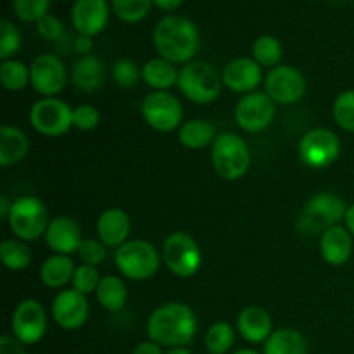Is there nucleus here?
I'll return each instance as SVG.
<instances>
[{"label":"nucleus","instance_id":"17","mask_svg":"<svg viewBox=\"0 0 354 354\" xmlns=\"http://www.w3.org/2000/svg\"><path fill=\"white\" fill-rule=\"evenodd\" d=\"M71 23L78 35L93 38L102 33L109 23V3L107 0H75Z\"/></svg>","mask_w":354,"mask_h":354},{"label":"nucleus","instance_id":"7","mask_svg":"<svg viewBox=\"0 0 354 354\" xmlns=\"http://www.w3.org/2000/svg\"><path fill=\"white\" fill-rule=\"evenodd\" d=\"M7 223L16 239L31 242L45 235L50 220H48L47 207L38 197L23 196L12 201Z\"/></svg>","mask_w":354,"mask_h":354},{"label":"nucleus","instance_id":"46","mask_svg":"<svg viewBox=\"0 0 354 354\" xmlns=\"http://www.w3.org/2000/svg\"><path fill=\"white\" fill-rule=\"evenodd\" d=\"M183 3V0H154V6L162 10H176Z\"/></svg>","mask_w":354,"mask_h":354},{"label":"nucleus","instance_id":"8","mask_svg":"<svg viewBox=\"0 0 354 354\" xmlns=\"http://www.w3.org/2000/svg\"><path fill=\"white\" fill-rule=\"evenodd\" d=\"M162 261L169 272L180 279L196 275L203 263L199 244L185 232H173L162 244Z\"/></svg>","mask_w":354,"mask_h":354},{"label":"nucleus","instance_id":"38","mask_svg":"<svg viewBox=\"0 0 354 354\" xmlns=\"http://www.w3.org/2000/svg\"><path fill=\"white\" fill-rule=\"evenodd\" d=\"M100 273L97 270V266L92 265H82L76 268L75 277H73V289H76L82 294H90L95 292L97 287L100 283Z\"/></svg>","mask_w":354,"mask_h":354},{"label":"nucleus","instance_id":"19","mask_svg":"<svg viewBox=\"0 0 354 354\" xmlns=\"http://www.w3.org/2000/svg\"><path fill=\"white\" fill-rule=\"evenodd\" d=\"M83 241L85 239L82 237V228L69 216H57L50 220L45 232V242L55 254L69 256L78 252Z\"/></svg>","mask_w":354,"mask_h":354},{"label":"nucleus","instance_id":"40","mask_svg":"<svg viewBox=\"0 0 354 354\" xmlns=\"http://www.w3.org/2000/svg\"><path fill=\"white\" fill-rule=\"evenodd\" d=\"M100 123V114L90 104H82V106L73 109V127L82 131L95 130Z\"/></svg>","mask_w":354,"mask_h":354},{"label":"nucleus","instance_id":"48","mask_svg":"<svg viewBox=\"0 0 354 354\" xmlns=\"http://www.w3.org/2000/svg\"><path fill=\"white\" fill-rule=\"evenodd\" d=\"M10 206H12V203H9V199H7L6 196L0 197V216H2L6 221H7V216H9V213H10Z\"/></svg>","mask_w":354,"mask_h":354},{"label":"nucleus","instance_id":"26","mask_svg":"<svg viewBox=\"0 0 354 354\" xmlns=\"http://www.w3.org/2000/svg\"><path fill=\"white\" fill-rule=\"evenodd\" d=\"M178 75L180 71L176 69V64L162 57L151 59L142 68V80L156 92H166L173 85H176Z\"/></svg>","mask_w":354,"mask_h":354},{"label":"nucleus","instance_id":"10","mask_svg":"<svg viewBox=\"0 0 354 354\" xmlns=\"http://www.w3.org/2000/svg\"><path fill=\"white\" fill-rule=\"evenodd\" d=\"M341 154V140L328 128H313L299 142V158L304 166L313 169L328 168Z\"/></svg>","mask_w":354,"mask_h":354},{"label":"nucleus","instance_id":"34","mask_svg":"<svg viewBox=\"0 0 354 354\" xmlns=\"http://www.w3.org/2000/svg\"><path fill=\"white\" fill-rule=\"evenodd\" d=\"M152 3L154 0H111V7L118 19L128 24L140 23L142 19H145L151 12Z\"/></svg>","mask_w":354,"mask_h":354},{"label":"nucleus","instance_id":"49","mask_svg":"<svg viewBox=\"0 0 354 354\" xmlns=\"http://www.w3.org/2000/svg\"><path fill=\"white\" fill-rule=\"evenodd\" d=\"M165 354H192L187 348H171L169 351H166Z\"/></svg>","mask_w":354,"mask_h":354},{"label":"nucleus","instance_id":"12","mask_svg":"<svg viewBox=\"0 0 354 354\" xmlns=\"http://www.w3.org/2000/svg\"><path fill=\"white\" fill-rule=\"evenodd\" d=\"M275 113V100L268 93L251 92L235 106V121L248 133H258L272 124Z\"/></svg>","mask_w":354,"mask_h":354},{"label":"nucleus","instance_id":"31","mask_svg":"<svg viewBox=\"0 0 354 354\" xmlns=\"http://www.w3.org/2000/svg\"><path fill=\"white\" fill-rule=\"evenodd\" d=\"M0 259L10 272H21L31 263V251L26 242L19 239H9L0 244Z\"/></svg>","mask_w":354,"mask_h":354},{"label":"nucleus","instance_id":"16","mask_svg":"<svg viewBox=\"0 0 354 354\" xmlns=\"http://www.w3.org/2000/svg\"><path fill=\"white\" fill-rule=\"evenodd\" d=\"M90 315L85 294L76 289H64L52 301V318L64 330H78L86 324Z\"/></svg>","mask_w":354,"mask_h":354},{"label":"nucleus","instance_id":"2","mask_svg":"<svg viewBox=\"0 0 354 354\" xmlns=\"http://www.w3.org/2000/svg\"><path fill=\"white\" fill-rule=\"evenodd\" d=\"M152 41L159 57L173 64H189L199 50L201 35L189 17L166 16L156 24Z\"/></svg>","mask_w":354,"mask_h":354},{"label":"nucleus","instance_id":"36","mask_svg":"<svg viewBox=\"0 0 354 354\" xmlns=\"http://www.w3.org/2000/svg\"><path fill=\"white\" fill-rule=\"evenodd\" d=\"M52 0H12V10L24 23H37L48 14Z\"/></svg>","mask_w":354,"mask_h":354},{"label":"nucleus","instance_id":"30","mask_svg":"<svg viewBox=\"0 0 354 354\" xmlns=\"http://www.w3.org/2000/svg\"><path fill=\"white\" fill-rule=\"evenodd\" d=\"M283 48L282 44L273 35H261L256 38L252 44V59L258 62L261 68H277L282 61Z\"/></svg>","mask_w":354,"mask_h":354},{"label":"nucleus","instance_id":"50","mask_svg":"<svg viewBox=\"0 0 354 354\" xmlns=\"http://www.w3.org/2000/svg\"><path fill=\"white\" fill-rule=\"evenodd\" d=\"M234 354H259L258 351H254V349H239V351H235Z\"/></svg>","mask_w":354,"mask_h":354},{"label":"nucleus","instance_id":"22","mask_svg":"<svg viewBox=\"0 0 354 354\" xmlns=\"http://www.w3.org/2000/svg\"><path fill=\"white\" fill-rule=\"evenodd\" d=\"M322 258L327 265L342 266L353 254V235L346 227H332L320 239Z\"/></svg>","mask_w":354,"mask_h":354},{"label":"nucleus","instance_id":"27","mask_svg":"<svg viewBox=\"0 0 354 354\" xmlns=\"http://www.w3.org/2000/svg\"><path fill=\"white\" fill-rule=\"evenodd\" d=\"M97 301L109 313H120L128 301V289L123 279L116 275H107L100 280L95 290Z\"/></svg>","mask_w":354,"mask_h":354},{"label":"nucleus","instance_id":"43","mask_svg":"<svg viewBox=\"0 0 354 354\" xmlns=\"http://www.w3.org/2000/svg\"><path fill=\"white\" fill-rule=\"evenodd\" d=\"M0 354H26V348L14 335H2L0 337Z\"/></svg>","mask_w":354,"mask_h":354},{"label":"nucleus","instance_id":"37","mask_svg":"<svg viewBox=\"0 0 354 354\" xmlns=\"http://www.w3.org/2000/svg\"><path fill=\"white\" fill-rule=\"evenodd\" d=\"M21 48V35L19 30L3 17L0 21V59L9 61L14 54Z\"/></svg>","mask_w":354,"mask_h":354},{"label":"nucleus","instance_id":"29","mask_svg":"<svg viewBox=\"0 0 354 354\" xmlns=\"http://www.w3.org/2000/svg\"><path fill=\"white\" fill-rule=\"evenodd\" d=\"M263 354H308V342L294 328H279L265 342Z\"/></svg>","mask_w":354,"mask_h":354},{"label":"nucleus","instance_id":"11","mask_svg":"<svg viewBox=\"0 0 354 354\" xmlns=\"http://www.w3.org/2000/svg\"><path fill=\"white\" fill-rule=\"evenodd\" d=\"M142 116L152 130L168 133L182 127L183 107L173 93L152 92L142 100Z\"/></svg>","mask_w":354,"mask_h":354},{"label":"nucleus","instance_id":"33","mask_svg":"<svg viewBox=\"0 0 354 354\" xmlns=\"http://www.w3.org/2000/svg\"><path fill=\"white\" fill-rule=\"evenodd\" d=\"M235 330L227 322H216L206 332V348L209 354H225L232 349Z\"/></svg>","mask_w":354,"mask_h":354},{"label":"nucleus","instance_id":"21","mask_svg":"<svg viewBox=\"0 0 354 354\" xmlns=\"http://www.w3.org/2000/svg\"><path fill=\"white\" fill-rule=\"evenodd\" d=\"M237 330L242 339L251 344H261L268 341L273 334L272 317L266 310L259 306H248L239 313Z\"/></svg>","mask_w":354,"mask_h":354},{"label":"nucleus","instance_id":"32","mask_svg":"<svg viewBox=\"0 0 354 354\" xmlns=\"http://www.w3.org/2000/svg\"><path fill=\"white\" fill-rule=\"evenodd\" d=\"M0 80H2V85L6 90L19 92V90L26 88V85L30 83V68L24 62L16 61V59L2 61Z\"/></svg>","mask_w":354,"mask_h":354},{"label":"nucleus","instance_id":"41","mask_svg":"<svg viewBox=\"0 0 354 354\" xmlns=\"http://www.w3.org/2000/svg\"><path fill=\"white\" fill-rule=\"evenodd\" d=\"M78 254L80 258H82L83 265L99 266L100 263L106 259L107 251L106 245L100 241H95V239H85V241L82 242V245H80Z\"/></svg>","mask_w":354,"mask_h":354},{"label":"nucleus","instance_id":"35","mask_svg":"<svg viewBox=\"0 0 354 354\" xmlns=\"http://www.w3.org/2000/svg\"><path fill=\"white\" fill-rule=\"evenodd\" d=\"M332 114L342 130L354 133V90H344L335 97Z\"/></svg>","mask_w":354,"mask_h":354},{"label":"nucleus","instance_id":"28","mask_svg":"<svg viewBox=\"0 0 354 354\" xmlns=\"http://www.w3.org/2000/svg\"><path fill=\"white\" fill-rule=\"evenodd\" d=\"M216 137V128L206 120H190L178 128L180 144L192 151L207 147Z\"/></svg>","mask_w":354,"mask_h":354},{"label":"nucleus","instance_id":"20","mask_svg":"<svg viewBox=\"0 0 354 354\" xmlns=\"http://www.w3.org/2000/svg\"><path fill=\"white\" fill-rule=\"evenodd\" d=\"M131 232V221L127 211L109 207L97 220V235L106 248H121L127 244Z\"/></svg>","mask_w":354,"mask_h":354},{"label":"nucleus","instance_id":"47","mask_svg":"<svg viewBox=\"0 0 354 354\" xmlns=\"http://www.w3.org/2000/svg\"><path fill=\"white\" fill-rule=\"evenodd\" d=\"M346 228L349 230V234L353 235L354 237V204H351V206H348V211H346Z\"/></svg>","mask_w":354,"mask_h":354},{"label":"nucleus","instance_id":"6","mask_svg":"<svg viewBox=\"0 0 354 354\" xmlns=\"http://www.w3.org/2000/svg\"><path fill=\"white\" fill-rule=\"evenodd\" d=\"M214 171L227 182L241 180L251 165V152L248 144L237 133H220L211 149Z\"/></svg>","mask_w":354,"mask_h":354},{"label":"nucleus","instance_id":"4","mask_svg":"<svg viewBox=\"0 0 354 354\" xmlns=\"http://www.w3.org/2000/svg\"><path fill=\"white\" fill-rule=\"evenodd\" d=\"M176 85L190 102L211 104L220 97L223 78L209 62L190 61L180 69Z\"/></svg>","mask_w":354,"mask_h":354},{"label":"nucleus","instance_id":"25","mask_svg":"<svg viewBox=\"0 0 354 354\" xmlns=\"http://www.w3.org/2000/svg\"><path fill=\"white\" fill-rule=\"evenodd\" d=\"M76 266L69 256L54 254L44 261L40 268V280L48 289H62L73 282Z\"/></svg>","mask_w":354,"mask_h":354},{"label":"nucleus","instance_id":"15","mask_svg":"<svg viewBox=\"0 0 354 354\" xmlns=\"http://www.w3.org/2000/svg\"><path fill=\"white\" fill-rule=\"evenodd\" d=\"M265 88L277 104H296L306 92V80L292 66H277L266 75Z\"/></svg>","mask_w":354,"mask_h":354},{"label":"nucleus","instance_id":"13","mask_svg":"<svg viewBox=\"0 0 354 354\" xmlns=\"http://www.w3.org/2000/svg\"><path fill=\"white\" fill-rule=\"evenodd\" d=\"M10 327L14 337L24 346L37 344L47 330V313L37 299H24L14 310Z\"/></svg>","mask_w":354,"mask_h":354},{"label":"nucleus","instance_id":"1","mask_svg":"<svg viewBox=\"0 0 354 354\" xmlns=\"http://www.w3.org/2000/svg\"><path fill=\"white\" fill-rule=\"evenodd\" d=\"M197 334V318L183 303H166L152 311L147 320L151 341L165 348H187Z\"/></svg>","mask_w":354,"mask_h":354},{"label":"nucleus","instance_id":"23","mask_svg":"<svg viewBox=\"0 0 354 354\" xmlns=\"http://www.w3.org/2000/svg\"><path fill=\"white\" fill-rule=\"evenodd\" d=\"M106 80V69H104L102 59L97 55H85L76 61L71 69V82L76 88L82 92H95L102 86Z\"/></svg>","mask_w":354,"mask_h":354},{"label":"nucleus","instance_id":"44","mask_svg":"<svg viewBox=\"0 0 354 354\" xmlns=\"http://www.w3.org/2000/svg\"><path fill=\"white\" fill-rule=\"evenodd\" d=\"M73 47H75V50L78 52V54L82 55V57H85V55H90V52H92V48H93L92 37L78 35V37L75 38V44H73Z\"/></svg>","mask_w":354,"mask_h":354},{"label":"nucleus","instance_id":"42","mask_svg":"<svg viewBox=\"0 0 354 354\" xmlns=\"http://www.w3.org/2000/svg\"><path fill=\"white\" fill-rule=\"evenodd\" d=\"M35 24H37V31L40 33V37L48 41L61 40V37L64 35V24H62V21L50 12L40 17Z\"/></svg>","mask_w":354,"mask_h":354},{"label":"nucleus","instance_id":"5","mask_svg":"<svg viewBox=\"0 0 354 354\" xmlns=\"http://www.w3.org/2000/svg\"><path fill=\"white\" fill-rule=\"evenodd\" d=\"M162 256L147 241H128L114 252V261L124 279L145 282L158 273Z\"/></svg>","mask_w":354,"mask_h":354},{"label":"nucleus","instance_id":"24","mask_svg":"<svg viewBox=\"0 0 354 354\" xmlns=\"http://www.w3.org/2000/svg\"><path fill=\"white\" fill-rule=\"evenodd\" d=\"M28 151H30V140L23 130L10 124L0 127V166L2 168H9L23 161Z\"/></svg>","mask_w":354,"mask_h":354},{"label":"nucleus","instance_id":"39","mask_svg":"<svg viewBox=\"0 0 354 354\" xmlns=\"http://www.w3.org/2000/svg\"><path fill=\"white\" fill-rule=\"evenodd\" d=\"M142 76V71H138L137 64L130 59H120L113 66V80L121 88H130L137 85L138 78Z\"/></svg>","mask_w":354,"mask_h":354},{"label":"nucleus","instance_id":"3","mask_svg":"<svg viewBox=\"0 0 354 354\" xmlns=\"http://www.w3.org/2000/svg\"><path fill=\"white\" fill-rule=\"evenodd\" d=\"M348 204L332 192H320L311 197L301 211L297 228L306 235L325 234L328 228L337 227L344 221Z\"/></svg>","mask_w":354,"mask_h":354},{"label":"nucleus","instance_id":"45","mask_svg":"<svg viewBox=\"0 0 354 354\" xmlns=\"http://www.w3.org/2000/svg\"><path fill=\"white\" fill-rule=\"evenodd\" d=\"M133 354H165L162 353L161 346L154 341H145L140 342L137 348L133 349Z\"/></svg>","mask_w":354,"mask_h":354},{"label":"nucleus","instance_id":"14","mask_svg":"<svg viewBox=\"0 0 354 354\" xmlns=\"http://www.w3.org/2000/svg\"><path fill=\"white\" fill-rule=\"evenodd\" d=\"M68 71L61 59L54 54H41L30 66V85L44 97H54L64 90Z\"/></svg>","mask_w":354,"mask_h":354},{"label":"nucleus","instance_id":"9","mask_svg":"<svg viewBox=\"0 0 354 354\" xmlns=\"http://www.w3.org/2000/svg\"><path fill=\"white\" fill-rule=\"evenodd\" d=\"M30 123L44 137H62L73 128V109L64 100L41 97L31 106Z\"/></svg>","mask_w":354,"mask_h":354},{"label":"nucleus","instance_id":"18","mask_svg":"<svg viewBox=\"0 0 354 354\" xmlns=\"http://www.w3.org/2000/svg\"><path fill=\"white\" fill-rule=\"evenodd\" d=\"M223 85L235 93H251L261 83V66L251 57H237L228 62L221 73Z\"/></svg>","mask_w":354,"mask_h":354}]
</instances>
